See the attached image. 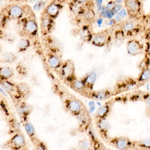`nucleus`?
Here are the masks:
<instances>
[{"mask_svg": "<svg viewBox=\"0 0 150 150\" xmlns=\"http://www.w3.org/2000/svg\"><path fill=\"white\" fill-rule=\"evenodd\" d=\"M54 19L43 12L40 19V31L42 36L46 37L50 35L54 30Z\"/></svg>", "mask_w": 150, "mask_h": 150, "instance_id": "obj_5", "label": "nucleus"}, {"mask_svg": "<svg viewBox=\"0 0 150 150\" xmlns=\"http://www.w3.org/2000/svg\"><path fill=\"white\" fill-rule=\"evenodd\" d=\"M25 129L26 130L27 134L29 135L30 137H33L35 135V129L32 124L30 122H28L25 126Z\"/></svg>", "mask_w": 150, "mask_h": 150, "instance_id": "obj_23", "label": "nucleus"}, {"mask_svg": "<svg viewBox=\"0 0 150 150\" xmlns=\"http://www.w3.org/2000/svg\"><path fill=\"white\" fill-rule=\"evenodd\" d=\"M133 25L132 24L130 23H127L125 24L123 26V28L124 30L127 31H131L132 29H133Z\"/></svg>", "mask_w": 150, "mask_h": 150, "instance_id": "obj_30", "label": "nucleus"}, {"mask_svg": "<svg viewBox=\"0 0 150 150\" xmlns=\"http://www.w3.org/2000/svg\"><path fill=\"white\" fill-rule=\"evenodd\" d=\"M85 22L88 24L93 23L96 19V15L94 10L91 8H86L82 16Z\"/></svg>", "mask_w": 150, "mask_h": 150, "instance_id": "obj_16", "label": "nucleus"}, {"mask_svg": "<svg viewBox=\"0 0 150 150\" xmlns=\"http://www.w3.org/2000/svg\"><path fill=\"white\" fill-rule=\"evenodd\" d=\"M121 9V6L120 5H118V6H116V7L114 8V9H115V11H118L120 10V9Z\"/></svg>", "mask_w": 150, "mask_h": 150, "instance_id": "obj_33", "label": "nucleus"}, {"mask_svg": "<svg viewBox=\"0 0 150 150\" xmlns=\"http://www.w3.org/2000/svg\"><path fill=\"white\" fill-rule=\"evenodd\" d=\"M112 92L107 90H93L84 92L82 95L94 100H103L108 98L112 96Z\"/></svg>", "mask_w": 150, "mask_h": 150, "instance_id": "obj_9", "label": "nucleus"}, {"mask_svg": "<svg viewBox=\"0 0 150 150\" xmlns=\"http://www.w3.org/2000/svg\"><path fill=\"white\" fill-rule=\"evenodd\" d=\"M78 147L82 150L89 149L90 148V143L88 141L86 140H83L80 141L78 143Z\"/></svg>", "mask_w": 150, "mask_h": 150, "instance_id": "obj_25", "label": "nucleus"}, {"mask_svg": "<svg viewBox=\"0 0 150 150\" xmlns=\"http://www.w3.org/2000/svg\"><path fill=\"white\" fill-rule=\"evenodd\" d=\"M18 90L22 94H27L30 92V88L27 84L22 83L18 86Z\"/></svg>", "mask_w": 150, "mask_h": 150, "instance_id": "obj_24", "label": "nucleus"}, {"mask_svg": "<svg viewBox=\"0 0 150 150\" xmlns=\"http://www.w3.org/2000/svg\"><path fill=\"white\" fill-rule=\"evenodd\" d=\"M80 78L84 85L85 89V92L93 90L94 85L97 79V75L95 72L93 71L88 72Z\"/></svg>", "mask_w": 150, "mask_h": 150, "instance_id": "obj_12", "label": "nucleus"}, {"mask_svg": "<svg viewBox=\"0 0 150 150\" xmlns=\"http://www.w3.org/2000/svg\"><path fill=\"white\" fill-rule=\"evenodd\" d=\"M112 102L108 101L98 108L95 113V119L98 120L99 119H106L110 113L112 108Z\"/></svg>", "mask_w": 150, "mask_h": 150, "instance_id": "obj_14", "label": "nucleus"}, {"mask_svg": "<svg viewBox=\"0 0 150 150\" xmlns=\"http://www.w3.org/2000/svg\"><path fill=\"white\" fill-rule=\"evenodd\" d=\"M11 143L15 147L22 148L25 145V140L24 136L23 135L19 134L13 136L11 139Z\"/></svg>", "mask_w": 150, "mask_h": 150, "instance_id": "obj_20", "label": "nucleus"}, {"mask_svg": "<svg viewBox=\"0 0 150 150\" xmlns=\"http://www.w3.org/2000/svg\"><path fill=\"white\" fill-rule=\"evenodd\" d=\"M110 39V31L104 30L93 33L91 43L95 46L103 47L108 44Z\"/></svg>", "mask_w": 150, "mask_h": 150, "instance_id": "obj_6", "label": "nucleus"}, {"mask_svg": "<svg viewBox=\"0 0 150 150\" xmlns=\"http://www.w3.org/2000/svg\"><path fill=\"white\" fill-rule=\"evenodd\" d=\"M73 1L81 4H86L89 1V0H73Z\"/></svg>", "mask_w": 150, "mask_h": 150, "instance_id": "obj_32", "label": "nucleus"}, {"mask_svg": "<svg viewBox=\"0 0 150 150\" xmlns=\"http://www.w3.org/2000/svg\"><path fill=\"white\" fill-rule=\"evenodd\" d=\"M79 36L84 41L87 43H91L93 33L91 29L87 26H83L79 31Z\"/></svg>", "mask_w": 150, "mask_h": 150, "instance_id": "obj_15", "label": "nucleus"}, {"mask_svg": "<svg viewBox=\"0 0 150 150\" xmlns=\"http://www.w3.org/2000/svg\"><path fill=\"white\" fill-rule=\"evenodd\" d=\"M28 16L21 18V32L24 38H33L37 36L38 26L36 17L32 10H28Z\"/></svg>", "mask_w": 150, "mask_h": 150, "instance_id": "obj_2", "label": "nucleus"}, {"mask_svg": "<svg viewBox=\"0 0 150 150\" xmlns=\"http://www.w3.org/2000/svg\"><path fill=\"white\" fill-rule=\"evenodd\" d=\"M52 81L54 91L59 97L65 110L72 116L79 119L82 127L84 124L88 127L91 122V118L86 107L59 80L54 77Z\"/></svg>", "mask_w": 150, "mask_h": 150, "instance_id": "obj_1", "label": "nucleus"}, {"mask_svg": "<svg viewBox=\"0 0 150 150\" xmlns=\"http://www.w3.org/2000/svg\"><path fill=\"white\" fill-rule=\"evenodd\" d=\"M28 8V6L26 7L19 4H13L4 8L2 14L10 19L20 20L25 16Z\"/></svg>", "mask_w": 150, "mask_h": 150, "instance_id": "obj_4", "label": "nucleus"}, {"mask_svg": "<svg viewBox=\"0 0 150 150\" xmlns=\"http://www.w3.org/2000/svg\"><path fill=\"white\" fill-rule=\"evenodd\" d=\"M150 77V72L149 70H145L143 73L142 74V76H141V79L142 80H148Z\"/></svg>", "mask_w": 150, "mask_h": 150, "instance_id": "obj_27", "label": "nucleus"}, {"mask_svg": "<svg viewBox=\"0 0 150 150\" xmlns=\"http://www.w3.org/2000/svg\"><path fill=\"white\" fill-rule=\"evenodd\" d=\"M3 86L4 88L7 91H10L12 90V86L8 82L3 83Z\"/></svg>", "mask_w": 150, "mask_h": 150, "instance_id": "obj_29", "label": "nucleus"}, {"mask_svg": "<svg viewBox=\"0 0 150 150\" xmlns=\"http://www.w3.org/2000/svg\"><path fill=\"white\" fill-rule=\"evenodd\" d=\"M56 72L58 73L59 77L68 86H69L77 78L74 63L70 59L63 61Z\"/></svg>", "mask_w": 150, "mask_h": 150, "instance_id": "obj_3", "label": "nucleus"}, {"mask_svg": "<svg viewBox=\"0 0 150 150\" xmlns=\"http://www.w3.org/2000/svg\"><path fill=\"white\" fill-rule=\"evenodd\" d=\"M59 1H53L50 3L45 8L43 13L55 20L59 16L63 8V4Z\"/></svg>", "mask_w": 150, "mask_h": 150, "instance_id": "obj_7", "label": "nucleus"}, {"mask_svg": "<svg viewBox=\"0 0 150 150\" xmlns=\"http://www.w3.org/2000/svg\"><path fill=\"white\" fill-rule=\"evenodd\" d=\"M13 74V71L11 69L7 67L0 68V76L4 78L10 77Z\"/></svg>", "mask_w": 150, "mask_h": 150, "instance_id": "obj_22", "label": "nucleus"}, {"mask_svg": "<svg viewBox=\"0 0 150 150\" xmlns=\"http://www.w3.org/2000/svg\"><path fill=\"white\" fill-rule=\"evenodd\" d=\"M85 4H81L75 2L73 1L70 4L71 11L76 15L82 16L86 8L85 7Z\"/></svg>", "mask_w": 150, "mask_h": 150, "instance_id": "obj_17", "label": "nucleus"}, {"mask_svg": "<svg viewBox=\"0 0 150 150\" xmlns=\"http://www.w3.org/2000/svg\"><path fill=\"white\" fill-rule=\"evenodd\" d=\"M69 86L76 92L80 93L81 95L85 92L84 85L80 78H77Z\"/></svg>", "mask_w": 150, "mask_h": 150, "instance_id": "obj_18", "label": "nucleus"}, {"mask_svg": "<svg viewBox=\"0 0 150 150\" xmlns=\"http://www.w3.org/2000/svg\"><path fill=\"white\" fill-rule=\"evenodd\" d=\"M105 141L109 145L119 150L127 149L130 145L129 140L124 137H111L109 136Z\"/></svg>", "mask_w": 150, "mask_h": 150, "instance_id": "obj_8", "label": "nucleus"}, {"mask_svg": "<svg viewBox=\"0 0 150 150\" xmlns=\"http://www.w3.org/2000/svg\"><path fill=\"white\" fill-rule=\"evenodd\" d=\"M147 105H148V107L150 108V98L147 100Z\"/></svg>", "mask_w": 150, "mask_h": 150, "instance_id": "obj_34", "label": "nucleus"}, {"mask_svg": "<svg viewBox=\"0 0 150 150\" xmlns=\"http://www.w3.org/2000/svg\"><path fill=\"white\" fill-rule=\"evenodd\" d=\"M126 6L129 12H137L140 9V3L138 0H127Z\"/></svg>", "mask_w": 150, "mask_h": 150, "instance_id": "obj_19", "label": "nucleus"}, {"mask_svg": "<svg viewBox=\"0 0 150 150\" xmlns=\"http://www.w3.org/2000/svg\"><path fill=\"white\" fill-rule=\"evenodd\" d=\"M30 45L31 42L30 40L27 38H23L19 40L18 47L19 51L23 52L28 49Z\"/></svg>", "mask_w": 150, "mask_h": 150, "instance_id": "obj_21", "label": "nucleus"}, {"mask_svg": "<svg viewBox=\"0 0 150 150\" xmlns=\"http://www.w3.org/2000/svg\"><path fill=\"white\" fill-rule=\"evenodd\" d=\"M141 144L144 147L147 148H150V138H147L142 140L141 141Z\"/></svg>", "mask_w": 150, "mask_h": 150, "instance_id": "obj_28", "label": "nucleus"}, {"mask_svg": "<svg viewBox=\"0 0 150 150\" xmlns=\"http://www.w3.org/2000/svg\"><path fill=\"white\" fill-rule=\"evenodd\" d=\"M96 127L101 138L105 141L109 137L108 131L110 129V125L106 119L96 120Z\"/></svg>", "mask_w": 150, "mask_h": 150, "instance_id": "obj_11", "label": "nucleus"}, {"mask_svg": "<svg viewBox=\"0 0 150 150\" xmlns=\"http://www.w3.org/2000/svg\"><path fill=\"white\" fill-rule=\"evenodd\" d=\"M40 0H15L14 1L22 2H26L33 3L38 2Z\"/></svg>", "mask_w": 150, "mask_h": 150, "instance_id": "obj_31", "label": "nucleus"}, {"mask_svg": "<svg viewBox=\"0 0 150 150\" xmlns=\"http://www.w3.org/2000/svg\"><path fill=\"white\" fill-rule=\"evenodd\" d=\"M127 49L129 54L132 55H137L142 53L143 46L138 41L131 40L128 42Z\"/></svg>", "mask_w": 150, "mask_h": 150, "instance_id": "obj_13", "label": "nucleus"}, {"mask_svg": "<svg viewBox=\"0 0 150 150\" xmlns=\"http://www.w3.org/2000/svg\"><path fill=\"white\" fill-rule=\"evenodd\" d=\"M4 1V0H0V1Z\"/></svg>", "mask_w": 150, "mask_h": 150, "instance_id": "obj_35", "label": "nucleus"}, {"mask_svg": "<svg viewBox=\"0 0 150 150\" xmlns=\"http://www.w3.org/2000/svg\"><path fill=\"white\" fill-rule=\"evenodd\" d=\"M149 37H150V33H149Z\"/></svg>", "mask_w": 150, "mask_h": 150, "instance_id": "obj_36", "label": "nucleus"}, {"mask_svg": "<svg viewBox=\"0 0 150 150\" xmlns=\"http://www.w3.org/2000/svg\"><path fill=\"white\" fill-rule=\"evenodd\" d=\"M14 58L15 57L14 55L11 54V53H5L3 55L2 60L4 61L8 62L13 60Z\"/></svg>", "mask_w": 150, "mask_h": 150, "instance_id": "obj_26", "label": "nucleus"}, {"mask_svg": "<svg viewBox=\"0 0 150 150\" xmlns=\"http://www.w3.org/2000/svg\"><path fill=\"white\" fill-rule=\"evenodd\" d=\"M46 59L47 64L50 68L57 72L61 66L63 61L62 55L53 53L47 52Z\"/></svg>", "mask_w": 150, "mask_h": 150, "instance_id": "obj_10", "label": "nucleus"}]
</instances>
